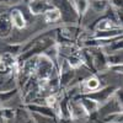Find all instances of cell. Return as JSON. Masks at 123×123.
I'll use <instances>...</instances> for the list:
<instances>
[{"instance_id":"1","label":"cell","mask_w":123,"mask_h":123,"mask_svg":"<svg viewBox=\"0 0 123 123\" xmlns=\"http://www.w3.org/2000/svg\"><path fill=\"white\" fill-rule=\"evenodd\" d=\"M53 6L59 9L62 18L65 24H73L79 20V16L75 11L74 5L71 4L69 0H53Z\"/></svg>"},{"instance_id":"2","label":"cell","mask_w":123,"mask_h":123,"mask_svg":"<svg viewBox=\"0 0 123 123\" xmlns=\"http://www.w3.org/2000/svg\"><path fill=\"white\" fill-rule=\"evenodd\" d=\"M116 90L117 89L115 86L111 85V86H104V87H101V89H98L94 92H89V94H84V95H86L87 97L97 101L100 105H104L105 102H107L112 96L115 95Z\"/></svg>"},{"instance_id":"3","label":"cell","mask_w":123,"mask_h":123,"mask_svg":"<svg viewBox=\"0 0 123 123\" xmlns=\"http://www.w3.org/2000/svg\"><path fill=\"white\" fill-rule=\"evenodd\" d=\"M92 53V59H94V67L96 71H104L108 69L107 63V55L104 52L102 48H90Z\"/></svg>"},{"instance_id":"4","label":"cell","mask_w":123,"mask_h":123,"mask_svg":"<svg viewBox=\"0 0 123 123\" xmlns=\"http://www.w3.org/2000/svg\"><path fill=\"white\" fill-rule=\"evenodd\" d=\"M27 5H28V10L31 15L33 16L44 15L48 10L53 7V4L47 1V0H31Z\"/></svg>"},{"instance_id":"5","label":"cell","mask_w":123,"mask_h":123,"mask_svg":"<svg viewBox=\"0 0 123 123\" xmlns=\"http://www.w3.org/2000/svg\"><path fill=\"white\" fill-rule=\"evenodd\" d=\"M12 21L10 17V12L0 14V38H7L12 33Z\"/></svg>"},{"instance_id":"6","label":"cell","mask_w":123,"mask_h":123,"mask_svg":"<svg viewBox=\"0 0 123 123\" xmlns=\"http://www.w3.org/2000/svg\"><path fill=\"white\" fill-rule=\"evenodd\" d=\"M26 110L30 111L31 113H37V115H41V116H44V117H49V118H54L57 119V115H55V112L48 107L47 105L46 106H42V105H39V104H27L25 105Z\"/></svg>"},{"instance_id":"7","label":"cell","mask_w":123,"mask_h":123,"mask_svg":"<svg viewBox=\"0 0 123 123\" xmlns=\"http://www.w3.org/2000/svg\"><path fill=\"white\" fill-rule=\"evenodd\" d=\"M69 111H70V118L73 121L83 119L85 117H89L85 108L83 107V105H81L76 98L75 100H69Z\"/></svg>"},{"instance_id":"8","label":"cell","mask_w":123,"mask_h":123,"mask_svg":"<svg viewBox=\"0 0 123 123\" xmlns=\"http://www.w3.org/2000/svg\"><path fill=\"white\" fill-rule=\"evenodd\" d=\"M76 100L80 102L81 105H83V107L85 108L86 113H87L89 116H91V115L96 113V112H98V108H100V106H101L97 101L87 97L86 95H81V96H79Z\"/></svg>"},{"instance_id":"9","label":"cell","mask_w":123,"mask_h":123,"mask_svg":"<svg viewBox=\"0 0 123 123\" xmlns=\"http://www.w3.org/2000/svg\"><path fill=\"white\" fill-rule=\"evenodd\" d=\"M10 17H11V21L15 28L17 30H24L27 26V21H26V17L22 14L21 10L18 9H12L10 11Z\"/></svg>"},{"instance_id":"10","label":"cell","mask_w":123,"mask_h":123,"mask_svg":"<svg viewBox=\"0 0 123 123\" xmlns=\"http://www.w3.org/2000/svg\"><path fill=\"white\" fill-rule=\"evenodd\" d=\"M118 27H121L118 24H116L115 21H112L111 18L105 16L104 18L98 20L95 24L94 31H108V30H113V28H118Z\"/></svg>"},{"instance_id":"11","label":"cell","mask_w":123,"mask_h":123,"mask_svg":"<svg viewBox=\"0 0 123 123\" xmlns=\"http://www.w3.org/2000/svg\"><path fill=\"white\" fill-rule=\"evenodd\" d=\"M98 89H101V81L96 76H90V78H87L84 81V90L85 91L81 95L89 94V92H94V91H96Z\"/></svg>"},{"instance_id":"12","label":"cell","mask_w":123,"mask_h":123,"mask_svg":"<svg viewBox=\"0 0 123 123\" xmlns=\"http://www.w3.org/2000/svg\"><path fill=\"white\" fill-rule=\"evenodd\" d=\"M73 5L75 7V11L79 16V20H80L87 12V10L90 7V1L89 0H73Z\"/></svg>"},{"instance_id":"13","label":"cell","mask_w":123,"mask_h":123,"mask_svg":"<svg viewBox=\"0 0 123 123\" xmlns=\"http://www.w3.org/2000/svg\"><path fill=\"white\" fill-rule=\"evenodd\" d=\"M90 7L94 10V12L97 14H104L106 12L110 7V1L108 0H91Z\"/></svg>"},{"instance_id":"14","label":"cell","mask_w":123,"mask_h":123,"mask_svg":"<svg viewBox=\"0 0 123 123\" xmlns=\"http://www.w3.org/2000/svg\"><path fill=\"white\" fill-rule=\"evenodd\" d=\"M43 18L44 21L47 24H54L57 21H59V20L62 18V15H60V11L59 9H57L55 6H53L50 10H48V11L43 15Z\"/></svg>"},{"instance_id":"15","label":"cell","mask_w":123,"mask_h":123,"mask_svg":"<svg viewBox=\"0 0 123 123\" xmlns=\"http://www.w3.org/2000/svg\"><path fill=\"white\" fill-rule=\"evenodd\" d=\"M102 123H123V111L112 112L102 117Z\"/></svg>"},{"instance_id":"16","label":"cell","mask_w":123,"mask_h":123,"mask_svg":"<svg viewBox=\"0 0 123 123\" xmlns=\"http://www.w3.org/2000/svg\"><path fill=\"white\" fill-rule=\"evenodd\" d=\"M17 92H18V87L9 89V90H0V105L10 101L15 95H17Z\"/></svg>"},{"instance_id":"17","label":"cell","mask_w":123,"mask_h":123,"mask_svg":"<svg viewBox=\"0 0 123 123\" xmlns=\"http://www.w3.org/2000/svg\"><path fill=\"white\" fill-rule=\"evenodd\" d=\"M0 116L1 118L7 122V121H12L16 117V110L11 107H1L0 108Z\"/></svg>"},{"instance_id":"18","label":"cell","mask_w":123,"mask_h":123,"mask_svg":"<svg viewBox=\"0 0 123 123\" xmlns=\"http://www.w3.org/2000/svg\"><path fill=\"white\" fill-rule=\"evenodd\" d=\"M31 118L35 121V123H57L54 118H49V117H44V116H41L37 113H31Z\"/></svg>"},{"instance_id":"19","label":"cell","mask_w":123,"mask_h":123,"mask_svg":"<svg viewBox=\"0 0 123 123\" xmlns=\"http://www.w3.org/2000/svg\"><path fill=\"white\" fill-rule=\"evenodd\" d=\"M113 97L116 98V101L118 102L119 106H121L122 110H123V89H117V90L115 91Z\"/></svg>"},{"instance_id":"20","label":"cell","mask_w":123,"mask_h":123,"mask_svg":"<svg viewBox=\"0 0 123 123\" xmlns=\"http://www.w3.org/2000/svg\"><path fill=\"white\" fill-rule=\"evenodd\" d=\"M0 71H1L3 74H6V75L12 74L11 71L9 70V68L6 67V64H5V62H4V58H3V54H1V53H0Z\"/></svg>"},{"instance_id":"21","label":"cell","mask_w":123,"mask_h":123,"mask_svg":"<svg viewBox=\"0 0 123 123\" xmlns=\"http://www.w3.org/2000/svg\"><path fill=\"white\" fill-rule=\"evenodd\" d=\"M24 0H0V5H5V6H16L22 4Z\"/></svg>"},{"instance_id":"22","label":"cell","mask_w":123,"mask_h":123,"mask_svg":"<svg viewBox=\"0 0 123 123\" xmlns=\"http://www.w3.org/2000/svg\"><path fill=\"white\" fill-rule=\"evenodd\" d=\"M108 1H110V6L118 10H123V0H108Z\"/></svg>"},{"instance_id":"23","label":"cell","mask_w":123,"mask_h":123,"mask_svg":"<svg viewBox=\"0 0 123 123\" xmlns=\"http://www.w3.org/2000/svg\"><path fill=\"white\" fill-rule=\"evenodd\" d=\"M108 70L115 71V73H118V74H123V63L117 64V65H111V67H108Z\"/></svg>"},{"instance_id":"24","label":"cell","mask_w":123,"mask_h":123,"mask_svg":"<svg viewBox=\"0 0 123 123\" xmlns=\"http://www.w3.org/2000/svg\"><path fill=\"white\" fill-rule=\"evenodd\" d=\"M0 123H5V121L1 118V116H0Z\"/></svg>"},{"instance_id":"25","label":"cell","mask_w":123,"mask_h":123,"mask_svg":"<svg viewBox=\"0 0 123 123\" xmlns=\"http://www.w3.org/2000/svg\"><path fill=\"white\" fill-rule=\"evenodd\" d=\"M30 1H31V0H24V3H26V4H28Z\"/></svg>"},{"instance_id":"26","label":"cell","mask_w":123,"mask_h":123,"mask_svg":"<svg viewBox=\"0 0 123 123\" xmlns=\"http://www.w3.org/2000/svg\"><path fill=\"white\" fill-rule=\"evenodd\" d=\"M47 1H49V3H52V1H53V0H47Z\"/></svg>"}]
</instances>
